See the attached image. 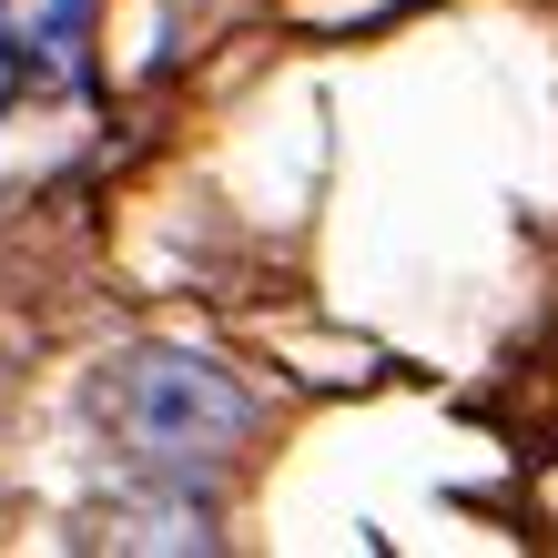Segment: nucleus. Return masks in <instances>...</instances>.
<instances>
[{
    "label": "nucleus",
    "instance_id": "f257e3e1",
    "mask_svg": "<svg viewBox=\"0 0 558 558\" xmlns=\"http://www.w3.org/2000/svg\"><path fill=\"white\" fill-rule=\"evenodd\" d=\"M102 416L133 468H162V477H193V468H223L234 437L254 426V397L214 355H183V345H133L102 366Z\"/></svg>",
    "mask_w": 558,
    "mask_h": 558
}]
</instances>
